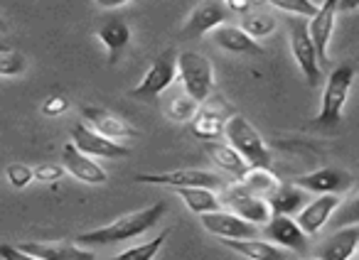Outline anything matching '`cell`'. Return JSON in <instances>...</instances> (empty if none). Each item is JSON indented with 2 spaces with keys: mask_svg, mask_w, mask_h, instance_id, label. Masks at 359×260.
Listing matches in <instances>:
<instances>
[{
  "mask_svg": "<svg viewBox=\"0 0 359 260\" xmlns=\"http://www.w3.org/2000/svg\"><path fill=\"white\" fill-rule=\"evenodd\" d=\"M168 211V201H155L153 206L140 211H130V214L118 216L116 221L99 229L84 231V233L76 236V243L84 245V248H106V245H118L126 240H133L138 236H143L145 231H150Z\"/></svg>",
  "mask_w": 359,
  "mask_h": 260,
  "instance_id": "cell-1",
  "label": "cell"
},
{
  "mask_svg": "<svg viewBox=\"0 0 359 260\" xmlns=\"http://www.w3.org/2000/svg\"><path fill=\"white\" fill-rule=\"evenodd\" d=\"M354 71L352 64H339L330 71L327 81L323 86V99H320V113L313 118L310 128L315 133H325V136H334L342 125V110L349 99V91L354 84Z\"/></svg>",
  "mask_w": 359,
  "mask_h": 260,
  "instance_id": "cell-2",
  "label": "cell"
},
{
  "mask_svg": "<svg viewBox=\"0 0 359 260\" xmlns=\"http://www.w3.org/2000/svg\"><path fill=\"white\" fill-rule=\"evenodd\" d=\"M226 143L249 162V167H259V170H271V162H273V155H271L269 145L264 143L261 133L249 123V118L234 113L229 120H226L224 128Z\"/></svg>",
  "mask_w": 359,
  "mask_h": 260,
  "instance_id": "cell-3",
  "label": "cell"
},
{
  "mask_svg": "<svg viewBox=\"0 0 359 260\" xmlns=\"http://www.w3.org/2000/svg\"><path fill=\"white\" fill-rule=\"evenodd\" d=\"M177 79L197 103H205L215 94V64L200 52H180Z\"/></svg>",
  "mask_w": 359,
  "mask_h": 260,
  "instance_id": "cell-4",
  "label": "cell"
},
{
  "mask_svg": "<svg viewBox=\"0 0 359 260\" xmlns=\"http://www.w3.org/2000/svg\"><path fill=\"white\" fill-rule=\"evenodd\" d=\"M288 37H290V52L293 59L298 64V69L303 71L305 81L310 86L323 84V69H320V57L315 50V42L310 37V27L305 17H290L288 20Z\"/></svg>",
  "mask_w": 359,
  "mask_h": 260,
  "instance_id": "cell-5",
  "label": "cell"
},
{
  "mask_svg": "<svg viewBox=\"0 0 359 260\" xmlns=\"http://www.w3.org/2000/svg\"><path fill=\"white\" fill-rule=\"evenodd\" d=\"M177 79V55L172 47L163 50L153 59V64L148 66L145 76L140 79L138 86H133L130 99L135 101H155L163 91H168L172 86V81Z\"/></svg>",
  "mask_w": 359,
  "mask_h": 260,
  "instance_id": "cell-6",
  "label": "cell"
},
{
  "mask_svg": "<svg viewBox=\"0 0 359 260\" xmlns=\"http://www.w3.org/2000/svg\"><path fill=\"white\" fill-rule=\"evenodd\" d=\"M219 199H222V206H229L236 216H241V219L254 226H266L271 221V216H273L269 201H266L264 196H256L254 192L246 185H241V182L226 185L224 189H222Z\"/></svg>",
  "mask_w": 359,
  "mask_h": 260,
  "instance_id": "cell-7",
  "label": "cell"
},
{
  "mask_svg": "<svg viewBox=\"0 0 359 260\" xmlns=\"http://www.w3.org/2000/svg\"><path fill=\"white\" fill-rule=\"evenodd\" d=\"M135 182L140 185H155V187H168V189H177V187H205V189H224L229 182H224L219 175L207 170H168V172H143L135 175Z\"/></svg>",
  "mask_w": 359,
  "mask_h": 260,
  "instance_id": "cell-8",
  "label": "cell"
},
{
  "mask_svg": "<svg viewBox=\"0 0 359 260\" xmlns=\"http://www.w3.org/2000/svg\"><path fill=\"white\" fill-rule=\"evenodd\" d=\"M231 10L226 0H200L190 10L187 20L180 27V37L182 40H200L207 32L217 30L219 25H226Z\"/></svg>",
  "mask_w": 359,
  "mask_h": 260,
  "instance_id": "cell-9",
  "label": "cell"
},
{
  "mask_svg": "<svg viewBox=\"0 0 359 260\" xmlns=\"http://www.w3.org/2000/svg\"><path fill=\"white\" fill-rule=\"evenodd\" d=\"M231 115H234V108L222 96H215V99L210 96L205 103H200V110L192 118V136L200 138L202 143L217 140L224 133L226 120Z\"/></svg>",
  "mask_w": 359,
  "mask_h": 260,
  "instance_id": "cell-10",
  "label": "cell"
},
{
  "mask_svg": "<svg viewBox=\"0 0 359 260\" xmlns=\"http://www.w3.org/2000/svg\"><path fill=\"white\" fill-rule=\"evenodd\" d=\"M72 143L79 147L81 152L91 157H109V160H118V157H128L130 150L121 143L111 140V138H104L101 133H96L91 125H86L84 120L74 123L72 128Z\"/></svg>",
  "mask_w": 359,
  "mask_h": 260,
  "instance_id": "cell-11",
  "label": "cell"
},
{
  "mask_svg": "<svg viewBox=\"0 0 359 260\" xmlns=\"http://www.w3.org/2000/svg\"><path fill=\"white\" fill-rule=\"evenodd\" d=\"M354 177L347 170H337V167H320L308 175H300L293 180L300 189L310 192V194H342L352 187Z\"/></svg>",
  "mask_w": 359,
  "mask_h": 260,
  "instance_id": "cell-12",
  "label": "cell"
},
{
  "mask_svg": "<svg viewBox=\"0 0 359 260\" xmlns=\"http://www.w3.org/2000/svg\"><path fill=\"white\" fill-rule=\"evenodd\" d=\"M264 233L266 240H271L283 250H290V253H305L308 250L310 236L300 229L295 216H271V221L264 226Z\"/></svg>",
  "mask_w": 359,
  "mask_h": 260,
  "instance_id": "cell-13",
  "label": "cell"
},
{
  "mask_svg": "<svg viewBox=\"0 0 359 260\" xmlns=\"http://www.w3.org/2000/svg\"><path fill=\"white\" fill-rule=\"evenodd\" d=\"M81 118H84L86 125L101 133L104 138H111V140H128V138H138V130L123 120L121 115L111 113L106 108H96V106H81Z\"/></svg>",
  "mask_w": 359,
  "mask_h": 260,
  "instance_id": "cell-14",
  "label": "cell"
},
{
  "mask_svg": "<svg viewBox=\"0 0 359 260\" xmlns=\"http://www.w3.org/2000/svg\"><path fill=\"white\" fill-rule=\"evenodd\" d=\"M62 165H65L67 175L84 182V185H106L109 182V175H106L104 167L91 155L81 152L74 143H67L65 150H62Z\"/></svg>",
  "mask_w": 359,
  "mask_h": 260,
  "instance_id": "cell-15",
  "label": "cell"
},
{
  "mask_svg": "<svg viewBox=\"0 0 359 260\" xmlns=\"http://www.w3.org/2000/svg\"><path fill=\"white\" fill-rule=\"evenodd\" d=\"M18 248H22L25 253L35 255L40 260H96L94 250L84 248L74 240H27L20 243Z\"/></svg>",
  "mask_w": 359,
  "mask_h": 260,
  "instance_id": "cell-16",
  "label": "cell"
},
{
  "mask_svg": "<svg viewBox=\"0 0 359 260\" xmlns=\"http://www.w3.org/2000/svg\"><path fill=\"white\" fill-rule=\"evenodd\" d=\"M202 226L210 231L212 236H217L219 240H231V238H256L259 229L249 221H244L241 216H236L234 211H212V214L200 216Z\"/></svg>",
  "mask_w": 359,
  "mask_h": 260,
  "instance_id": "cell-17",
  "label": "cell"
},
{
  "mask_svg": "<svg viewBox=\"0 0 359 260\" xmlns=\"http://www.w3.org/2000/svg\"><path fill=\"white\" fill-rule=\"evenodd\" d=\"M337 13H339V0H323L315 17L308 20L310 37H313L315 50H318L320 64H327V50L334 32V17H337Z\"/></svg>",
  "mask_w": 359,
  "mask_h": 260,
  "instance_id": "cell-18",
  "label": "cell"
},
{
  "mask_svg": "<svg viewBox=\"0 0 359 260\" xmlns=\"http://www.w3.org/2000/svg\"><path fill=\"white\" fill-rule=\"evenodd\" d=\"M342 204L339 194H318L315 199H310L305 204V209L295 216V221L300 224V229L308 236H315L325 224H330L332 214L337 211V206Z\"/></svg>",
  "mask_w": 359,
  "mask_h": 260,
  "instance_id": "cell-19",
  "label": "cell"
},
{
  "mask_svg": "<svg viewBox=\"0 0 359 260\" xmlns=\"http://www.w3.org/2000/svg\"><path fill=\"white\" fill-rule=\"evenodd\" d=\"M96 35H99V40L104 42L106 52H109V64H116L130 42L128 22L121 15H106L96 27Z\"/></svg>",
  "mask_w": 359,
  "mask_h": 260,
  "instance_id": "cell-20",
  "label": "cell"
},
{
  "mask_svg": "<svg viewBox=\"0 0 359 260\" xmlns=\"http://www.w3.org/2000/svg\"><path fill=\"white\" fill-rule=\"evenodd\" d=\"M212 40L219 50L231 52V55H249V57H261L264 47L249 37L239 25H219L217 30H212Z\"/></svg>",
  "mask_w": 359,
  "mask_h": 260,
  "instance_id": "cell-21",
  "label": "cell"
},
{
  "mask_svg": "<svg viewBox=\"0 0 359 260\" xmlns=\"http://www.w3.org/2000/svg\"><path fill=\"white\" fill-rule=\"evenodd\" d=\"M207 157L215 162V167H219L224 175H229L234 182H244V177L249 175V162L229 145V143H219V140H210L205 143Z\"/></svg>",
  "mask_w": 359,
  "mask_h": 260,
  "instance_id": "cell-22",
  "label": "cell"
},
{
  "mask_svg": "<svg viewBox=\"0 0 359 260\" xmlns=\"http://www.w3.org/2000/svg\"><path fill=\"white\" fill-rule=\"evenodd\" d=\"M359 250V226L337 229L323 245H320V260H352Z\"/></svg>",
  "mask_w": 359,
  "mask_h": 260,
  "instance_id": "cell-23",
  "label": "cell"
},
{
  "mask_svg": "<svg viewBox=\"0 0 359 260\" xmlns=\"http://www.w3.org/2000/svg\"><path fill=\"white\" fill-rule=\"evenodd\" d=\"M308 194L310 192L300 189V187L293 185V182H280L278 189H276L266 201H269L273 216H298L300 211L305 209V204L310 201Z\"/></svg>",
  "mask_w": 359,
  "mask_h": 260,
  "instance_id": "cell-24",
  "label": "cell"
},
{
  "mask_svg": "<svg viewBox=\"0 0 359 260\" xmlns=\"http://www.w3.org/2000/svg\"><path fill=\"white\" fill-rule=\"evenodd\" d=\"M222 245L231 248L234 253L244 255L249 260H290L288 250L278 248L271 240H261V238H231V240H222Z\"/></svg>",
  "mask_w": 359,
  "mask_h": 260,
  "instance_id": "cell-25",
  "label": "cell"
},
{
  "mask_svg": "<svg viewBox=\"0 0 359 260\" xmlns=\"http://www.w3.org/2000/svg\"><path fill=\"white\" fill-rule=\"evenodd\" d=\"M172 192L177 196H182L185 206L197 216L222 211V199L212 189H205V187H177V189H172Z\"/></svg>",
  "mask_w": 359,
  "mask_h": 260,
  "instance_id": "cell-26",
  "label": "cell"
},
{
  "mask_svg": "<svg viewBox=\"0 0 359 260\" xmlns=\"http://www.w3.org/2000/svg\"><path fill=\"white\" fill-rule=\"evenodd\" d=\"M197 110H200V103H197V101L192 99L185 89L170 94L168 101L163 103L165 118L172 120V123H192V118L197 115Z\"/></svg>",
  "mask_w": 359,
  "mask_h": 260,
  "instance_id": "cell-27",
  "label": "cell"
},
{
  "mask_svg": "<svg viewBox=\"0 0 359 260\" xmlns=\"http://www.w3.org/2000/svg\"><path fill=\"white\" fill-rule=\"evenodd\" d=\"M276 17L271 13H264V10H249L241 15V30L246 32L249 37H254L256 42L264 40V37H271L276 32Z\"/></svg>",
  "mask_w": 359,
  "mask_h": 260,
  "instance_id": "cell-28",
  "label": "cell"
},
{
  "mask_svg": "<svg viewBox=\"0 0 359 260\" xmlns=\"http://www.w3.org/2000/svg\"><path fill=\"white\" fill-rule=\"evenodd\" d=\"M241 185L249 187L256 196H264V199H269V196L278 189L280 182L271 170H259V167H251L249 175L244 177V182H241Z\"/></svg>",
  "mask_w": 359,
  "mask_h": 260,
  "instance_id": "cell-29",
  "label": "cell"
},
{
  "mask_svg": "<svg viewBox=\"0 0 359 260\" xmlns=\"http://www.w3.org/2000/svg\"><path fill=\"white\" fill-rule=\"evenodd\" d=\"M165 240H168V231H160L155 238L145 240V243H138V245H130L123 253L116 255L114 260H153L155 255L160 253V248L165 245Z\"/></svg>",
  "mask_w": 359,
  "mask_h": 260,
  "instance_id": "cell-30",
  "label": "cell"
},
{
  "mask_svg": "<svg viewBox=\"0 0 359 260\" xmlns=\"http://www.w3.org/2000/svg\"><path fill=\"white\" fill-rule=\"evenodd\" d=\"M332 229H349V226H359V194L349 196L347 201L337 206V211L330 219Z\"/></svg>",
  "mask_w": 359,
  "mask_h": 260,
  "instance_id": "cell-31",
  "label": "cell"
},
{
  "mask_svg": "<svg viewBox=\"0 0 359 260\" xmlns=\"http://www.w3.org/2000/svg\"><path fill=\"white\" fill-rule=\"evenodd\" d=\"M269 3L276 10H283L293 17H305V20L315 17V13L320 10V6L313 0H269Z\"/></svg>",
  "mask_w": 359,
  "mask_h": 260,
  "instance_id": "cell-32",
  "label": "cell"
},
{
  "mask_svg": "<svg viewBox=\"0 0 359 260\" xmlns=\"http://www.w3.org/2000/svg\"><path fill=\"white\" fill-rule=\"evenodd\" d=\"M27 69V59L18 50H0V76H20Z\"/></svg>",
  "mask_w": 359,
  "mask_h": 260,
  "instance_id": "cell-33",
  "label": "cell"
},
{
  "mask_svg": "<svg viewBox=\"0 0 359 260\" xmlns=\"http://www.w3.org/2000/svg\"><path fill=\"white\" fill-rule=\"evenodd\" d=\"M6 177L13 189H25V187L35 180V172H32V167L25 165V162H11V165L6 167Z\"/></svg>",
  "mask_w": 359,
  "mask_h": 260,
  "instance_id": "cell-34",
  "label": "cell"
},
{
  "mask_svg": "<svg viewBox=\"0 0 359 260\" xmlns=\"http://www.w3.org/2000/svg\"><path fill=\"white\" fill-rule=\"evenodd\" d=\"M37 182H60L67 175L65 165H57V162H42V165L32 167Z\"/></svg>",
  "mask_w": 359,
  "mask_h": 260,
  "instance_id": "cell-35",
  "label": "cell"
},
{
  "mask_svg": "<svg viewBox=\"0 0 359 260\" xmlns=\"http://www.w3.org/2000/svg\"><path fill=\"white\" fill-rule=\"evenodd\" d=\"M67 108H69V101H67V96H62V94L47 96L45 103H42V113H45L47 118H57V115H62Z\"/></svg>",
  "mask_w": 359,
  "mask_h": 260,
  "instance_id": "cell-36",
  "label": "cell"
},
{
  "mask_svg": "<svg viewBox=\"0 0 359 260\" xmlns=\"http://www.w3.org/2000/svg\"><path fill=\"white\" fill-rule=\"evenodd\" d=\"M0 258L3 260H40V258H35V255L25 253L22 248H18V245H8V243H0Z\"/></svg>",
  "mask_w": 359,
  "mask_h": 260,
  "instance_id": "cell-37",
  "label": "cell"
},
{
  "mask_svg": "<svg viewBox=\"0 0 359 260\" xmlns=\"http://www.w3.org/2000/svg\"><path fill=\"white\" fill-rule=\"evenodd\" d=\"M94 3L101 10H116V8H121V6H128L130 0H94Z\"/></svg>",
  "mask_w": 359,
  "mask_h": 260,
  "instance_id": "cell-38",
  "label": "cell"
},
{
  "mask_svg": "<svg viewBox=\"0 0 359 260\" xmlns=\"http://www.w3.org/2000/svg\"><path fill=\"white\" fill-rule=\"evenodd\" d=\"M229 10H234V13H249L251 10V0H229Z\"/></svg>",
  "mask_w": 359,
  "mask_h": 260,
  "instance_id": "cell-39",
  "label": "cell"
},
{
  "mask_svg": "<svg viewBox=\"0 0 359 260\" xmlns=\"http://www.w3.org/2000/svg\"><path fill=\"white\" fill-rule=\"evenodd\" d=\"M359 10V0H339V13H354Z\"/></svg>",
  "mask_w": 359,
  "mask_h": 260,
  "instance_id": "cell-40",
  "label": "cell"
},
{
  "mask_svg": "<svg viewBox=\"0 0 359 260\" xmlns=\"http://www.w3.org/2000/svg\"><path fill=\"white\" fill-rule=\"evenodd\" d=\"M256 3H269V0H251V6H256Z\"/></svg>",
  "mask_w": 359,
  "mask_h": 260,
  "instance_id": "cell-41",
  "label": "cell"
},
{
  "mask_svg": "<svg viewBox=\"0 0 359 260\" xmlns=\"http://www.w3.org/2000/svg\"><path fill=\"white\" fill-rule=\"evenodd\" d=\"M3 30H6V22H3V20H0V32H3Z\"/></svg>",
  "mask_w": 359,
  "mask_h": 260,
  "instance_id": "cell-42",
  "label": "cell"
},
{
  "mask_svg": "<svg viewBox=\"0 0 359 260\" xmlns=\"http://www.w3.org/2000/svg\"><path fill=\"white\" fill-rule=\"evenodd\" d=\"M300 260H320V258H300Z\"/></svg>",
  "mask_w": 359,
  "mask_h": 260,
  "instance_id": "cell-43",
  "label": "cell"
},
{
  "mask_svg": "<svg viewBox=\"0 0 359 260\" xmlns=\"http://www.w3.org/2000/svg\"><path fill=\"white\" fill-rule=\"evenodd\" d=\"M313 3H318V6H320V3H323V0H313Z\"/></svg>",
  "mask_w": 359,
  "mask_h": 260,
  "instance_id": "cell-44",
  "label": "cell"
},
{
  "mask_svg": "<svg viewBox=\"0 0 359 260\" xmlns=\"http://www.w3.org/2000/svg\"><path fill=\"white\" fill-rule=\"evenodd\" d=\"M226 3H229V0H226Z\"/></svg>",
  "mask_w": 359,
  "mask_h": 260,
  "instance_id": "cell-45",
  "label": "cell"
}]
</instances>
